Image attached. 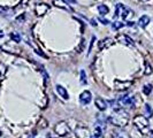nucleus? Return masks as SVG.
<instances>
[{
    "mask_svg": "<svg viewBox=\"0 0 153 138\" xmlns=\"http://www.w3.org/2000/svg\"><path fill=\"white\" fill-rule=\"evenodd\" d=\"M108 121L114 127L123 128L129 123V114L123 109H117L114 114L108 119Z\"/></svg>",
    "mask_w": 153,
    "mask_h": 138,
    "instance_id": "f257e3e1",
    "label": "nucleus"
},
{
    "mask_svg": "<svg viewBox=\"0 0 153 138\" xmlns=\"http://www.w3.org/2000/svg\"><path fill=\"white\" fill-rule=\"evenodd\" d=\"M134 124L142 135H147L150 131V122L149 119L144 115H136L134 117Z\"/></svg>",
    "mask_w": 153,
    "mask_h": 138,
    "instance_id": "f03ea898",
    "label": "nucleus"
},
{
    "mask_svg": "<svg viewBox=\"0 0 153 138\" xmlns=\"http://www.w3.org/2000/svg\"><path fill=\"white\" fill-rule=\"evenodd\" d=\"M115 15L122 17L123 20H128L132 15V12L128 7L123 6L122 4H117L116 8H115Z\"/></svg>",
    "mask_w": 153,
    "mask_h": 138,
    "instance_id": "7ed1b4c3",
    "label": "nucleus"
},
{
    "mask_svg": "<svg viewBox=\"0 0 153 138\" xmlns=\"http://www.w3.org/2000/svg\"><path fill=\"white\" fill-rule=\"evenodd\" d=\"M54 132L58 135V136H66L70 134V127H69L67 122L65 121H60L55 124L54 127Z\"/></svg>",
    "mask_w": 153,
    "mask_h": 138,
    "instance_id": "20e7f679",
    "label": "nucleus"
},
{
    "mask_svg": "<svg viewBox=\"0 0 153 138\" xmlns=\"http://www.w3.org/2000/svg\"><path fill=\"white\" fill-rule=\"evenodd\" d=\"M75 135L77 138H91V134L89 129L83 125H78L75 129Z\"/></svg>",
    "mask_w": 153,
    "mask_h": 138,
    "instance_id": "39448f33",
    "label": "nucleus"
},
{
    "mask_svg": "<svg viewBox=\"0 0 153 138\" xmlns=\"http://www.w3.org/2000/svg\"><path fill=\"white\" fill-rule=\"evenodd\" d=\"M114 84H115V89H116V90H119V91H123V90L129 89L131 85H132V82H131V81H121V79H115Z\"/></svg>",
    "mask_w": 153,
    "mask_h": 138,
    "instance_id": "423d86ee",
    "label": "nucleus"
},
{
    "mask_svg": "<svg viewBox=\"0 0 153 138\" xmlns=\"http://www.w3.org/2000/svg\"><path fill=\"white\" fill-rule=\"evenodd\" d=\"M116 40H117L119 43H121V44H123V45H126V46L135 45V42L132 40V38H130L129 36H127V35H124V33L117 35V36H116Z\"/></svg>",
    "mask_w": 153,
    "mask_h": 138,
    "instance_id": "0eeeda50",
    "label": "nucleus"
},
{
    "mask_svg": "<svg viewBox=\"0 0 153 138\" xmlns=\"http://www.w3.org/2000/svg\"><path fill=\"white\" fill-rule=\"evenodd\" d=\"M50 6L47 4H44V2H40V4H37L36 7H35V13L37 16H43L44 14L47 13Z\"/></svg>",
    "mask_w": 153,
    "mask_h": 138,
    "instance_id": "6e6552de",
    "label": "nucleus"
},
{
    "mask_svg": "<svg viewBox=\"0 0 153 138\" xmlns=\"http://www.w3.org/2000/svg\"><path fill=\"white\" fill-rule=\"evenodd\" d=\"M92 99V94L90 91H83L81 94H79V102L82 104V105H89L90 104V101Z\"/></svg>",
    "mask_w": 153,
    "mask_h": 138,
    "instance_id": "1a4fd4ad",
    "label": "nucleus"
},
{
    "mask_svg": "<svg viewBox=\"0 0 153 138\" xmlns=\"http://www.w3.org/2000/svg\"><path fill=\"white\" fill-rule=\"evenodd\" d=\"M117 104L121 107H127V106L131 107L134 105V98L130 97V96H124V97H122L121 99L117 101Z\"/></svg>",
    "mask_w": 153,
    "mask_h": 138,
    "instance_id": "9d476101",
    "label": "nucleus"
},
{
    "mask_svg": "<svg viewBox=\"0 0 153 138\" xmlns=\"http://www.w3.org/2000/svg\"><path fill=\"white\" fill-rule=\"evenodd\" d=\"M114 40L112 38H105L102 39L101 42H99V50H105V48H108L111 46L114 45Z\"/></svg>",
    "mask_w": 153,
    "mask_h": 138,
    "instance_id": "9b49d317",
    "label": "nucleus"
},
{
    "mask_svg": "<svg viewBox=\"0 0 153 138\" xmlns=\"http://www.w3.org/2000/svg\"><path fill=\"white\" fill-rule=\"evenodd\" d=\"M94 104H96V107L98 108L99 111H101V112L107 108V102L102 98H97V99L94 100Z\"/></svg>",
    "mask_w": 153,
    "mask_h": 138,
    "instance_id": "f8f14e48",
    "label": "nucleus"
},
{
    "mask_svg": "<svg viewBox=\"0 0 153 138\" xmlns=\"http://www.w3.org/2000/svg\"><path fill=\"white\" fill-rule=\"evenodd\" d=\"M150 21H151V20H150V17H149V16L143 15V16H140V19L138 20L137 23H138V25H139L140 28H143V29H144V28H146V27L149 25Z\"/></svg>",
    "mask_w": 153,
    "mask_h": 138,
    "instance_id": "ddd939ff",
    "label": "nucleus"
},
{
    "mask_svg": "<svg viewBox=\"0 0 153 138\" xmlns=\"http://www.w3.org/2000/svg\"><path fill=\"white\" fill-rule=\"evenodd\" d=\"M56 92H58V94L59 96H61L63 99H68L69 96H68V92H67V90L62 86V85H56Z\"/></svg>",
    "mask_w": 153,
    "mask_h": 138,
    "instance_id": "4468645a",
    "label": "nucleus"
},
{
    "mask_svg": "<svg viewBox=\"0 0 153 138\" xmlns=\"http://www.w3.org/2000/svg\"><path fill=\"white\" fill-rule=\"evenodd\" d=\"M113 137L114 138H130L129 134L123 130H114L113 131Z\"/></svg>",
    "mask_w": 153,
    "mask_h": 138,
    "instance_id": "2eb2a0df",
    "label": "nucleus"
},
{
    "mask_svg": "<svg viewBox=\"0 0 153 138\" xmlns=\"http://www.w3.org/2000/svg\"><path fill=\"white\" fill-rule=\"evenodd\" d=\"M13 13H14V10L12 9V8L9 7H6V6H0V14L1 15H13Z\"/></svg>",
    "mask_w": 153,
    "mask_h": 138,
    "instance_id": "dca6fc26",
    "label": "nucleus"
},
{
    "mask_svg": "<svg viewBox=\"0 0 153 138\" xmlns=\"http://www.w3.org/2000/svg\"><path fill=\"white\" fill-rule=\"evenodd\" d=\"M91 138H104V135H102V130L99 125L94 128V132L91 134Z\"/></svg>",
    "mask_w": 153,
    "mask_h": 138,
    "instance_id": "f3484780",
    "label": "nucleus"
},
{
    "mask_svg": "<svg viewBox=\"0 0 153 138\" xmlns=\"http://www.w3.org/2000/svg\"><path fill=\"white\" fill-rule=\"evenodd\" d=\"M53 4L56 6V7H60L62 9H68V10H71V8H69L68 6H66L67 4L65 1H60V0H53Z\"/></svg>",
    "mask_w": 153,
    "mask_h": 138,
    "instance_id": "a211bd4d",
    "label": "nucleus"
},
{
    "mask_svg": "<svg viewBox=\"0 0 153 138\" xmlns=\"http://www.w3.org/2000/svg\"><path fill=\"white\" fill-rule=\"evenodd\" d=\"M98 12H99L101 15H106V14H108L109 9H108V7L106 5H99L98 6Z\"/></svg>",
    "mask_w": 153,
    "mask_h": 138,
    "instance_id": "6ab92c4d",
    "label": "nucleus"
},
{
    "mask_svg": "<svg viewBox=\"0 0 153 138\" xmlns=\"http://www.w3.org/2000/svg\"><path fill=\"white\" fill-rule=\"evenodd\" d=\"M10 38H12L13 42H15V43H20L21 42V36H20L19 32H12L10 33Z\"/></svg>",
    "mask_w": 153,
    "mask_h": 138,
    "instance_id": "aec40b11",
    "label": "nucleus"
},
{
    "mask_svg": "<svg viewBox=\"0 0 153 138\" xmlns=\"http://www.w3.org/2000/svg\"><path fill=\"white\" fill-rule=\"evenodd\" d=\"M124 27V23L122 22H119V21H115V22L112 23V28H113V30H119V29H121Z\"/></svg>",
    "mask_w": 153,
    "mask_h": 138,
    "instance_id": "412c9836",
    "label": "nucleus"
},
{
    "mask_svg": "<svg viewBox=\"0 0 153 138\" xmlns=\"http://www.w3.org/2000/svg\"><path fill=\"white\" fill-rule=\"evenodd\" d=\"M145 112H146V117H151L153 116V109H151V106L149 104L145 105Z\"/></svg>",
    "mask_w": 153,
    "mask_h": 138,
    "instance_id": "4be33fe9",
    "label": "nucleus"
},
{
    "mask_svg": "<svg viewBox=\"0 0 153 138\" xmlns=\"http://www.w3.org/2000/svg\"><path fill=\"white\" fill-rule=\"evenodd\" d=\"M6 71H7V68H6V66H5V65H2V63H0V79H1L2 77L5 76Z\"/></svg>",
    "mask_w": 153,
    "mask_h": 138,
    "instance_id": "5701e85b",
    "label": "nucleus"
},
{
    "mask_svg": "<svg viewBox=\"0 0 153 138\" xmlns=\"http://www.w3.org/2000/svg\"><path fill=\"white\" fill-rule=\"evenodd\" d=\"M152 91V85L151 84H146L144 88H143V92L145 94H150V92Z\"/></svg>",
    "mask_w": 153,
    "mask_h": 138,
    "instance_id": "b1692460",
    "label": "nucleus"
},
{
    "mask_svg": "<svg viewBox=\"0 0 153 138\" xmlns=\"http://www.w3.org/2000/svg\"><path fill=\"white\" fill-rule=\"evenodd\" d=\"M81 83L86 84V75H85L84 70H81Z\"/></svg>",
    "mask_w": 153,
    "mask_h": 138,
    "instance_id": "393cba45",
    "label": "nucleus"
},
{
    "mask_svg": "<svg viewBox=\"0 0 153 138\" xmlns=\"http://www.w3.org/2000/svg\"><path fill=\"white\" fill-rule=\"evenodd\" d=\"M145 66H146V69H145V71H144V74H145V75H151V74H152V68H151V66H150L149 63H146Z\"/></svg>",
    "mask_w": 153,
    "mask_h": 138,
    "instance_id": "a878e982",
    "label": "nucleus"
},
{
    "mask_svg": "<svg viewBox=\"0 0 153 138\" xmlns=\"http://www.w3.org/2000/svg\"><path fill=\"white\" fill-rule=\"evenodd\" d=\"M35 136H36L35 132H27V134H24L22 137L20 138H35Z\"/></svg>",
    "mask_w": 153,
    "mask_h": 138,
    "instance_id": "bb28decb",
    "label": "nucleus"
},
{
    "mask_svg": "<svg viewBox=\"0 0 153 138\" xmlns=\"http://www.w3.org/2000/svg\"><path fill=\"white\" fill-rule=\"evenodd\" d=\"M84 45H85V42L83 40V39H82V40H81V46H78V47H77V52H78V53H81V52L83 51V48H84Z\"/></svg>",
    "mask_w": 153,
    "mask_h": 138,
    "instance_id": "cd10ccee",
    "label": "nucleus"
},
{
    "mask_svg": "<svg viewBox=\"0 0 153 138\" xmlns=\"http://www.w3.org/2000/svg\"><path fill=\"white\" fill-rule=\"evenodd\" d=\"M24 20H25V14H22V15H20L16 19L17 22H21V21H24Z\"/></svg>",
    "mask_w": 153,
    "mask_h": 138,
    "instance_id": "c85d7f7f",
    "label": "nucleus"
},
{
    "mask_svg": "<svg viewBox=\"0 0 153 138\" xmlns=\"http://www.w3.org/2000/svg\"><path fill=\"white\" fill-rule=\"evenodd\" d=\"M99 21L102 23V24H105V25H106V24H109V21H108V20H105V19H102V17H99Z\"/></svg>",
    "mask_w": 153,
    "mask_h": 138,
    "instance_id": "c756f323",
    "label": "nucleus"
},
{
    "mask_svg": "<svg viewBox=\"0 0 153 138\" xmlns=\"http://www.w3.org/2000/svg\"><path fill=\"white\" fill-rule=\"evenodd\" d=\"M65 1L68 4H76V0H65Z\"/></svg>",
    "mask_w": 153,
    "mask_h": 138,
    "instance_id": "7c9ffc66",
    "label": "nucleus"
},
{
    "mask_svg": "<svg viewBox=\"0 0 153 138\" xmlns=\"http://www.w3.org/2000/svg\"><path fill=\"white\" fill-rule=\"evenodd\" d=\"M147 136L150 138H153V131H149V134H147Z\"/></svg>",
    "mask_w": 153,
    "mask_h": 138,
    "instance_id": "2f4dec72",
    "label": "nucleus"
},
{
    "mask_svg": "<svg viewBox=\"0 0 153 138\" xmlns=\"http://www.w3.org/2000/svg\"><path fill=\"white\" fill-rule=\"evenodd\" d=\"M91 24L93 25V27H96V25H97V23H96V21H94V20H91Z\"/></svg>",
    "mask_w": 153,
    "mask_h": 138,
    "instance_id": "473e14b6",
    "label": "nucleus"
},
{
    "mask_svg": "<svg viewBox=\"0 0 153 138\" xmlns=\"http://www.w3.org/2000/svg\"><path fill=\"white\" fill-rule=\"evenodd\" d=\"M4 37V31L0 29V38H2Z\"/></svg>",
    "mask_w": 153,
    "mask_h": 138,
    "instance_id": "72a5a7b5",
    "label": "nucleus"
},
{
    "mask_svg": "<svg viewBox=\"0 0 153 138\" xmlns=\"http://www.w3.org/2000/svg\"><path fill=\"white\" fill-rule=\"evenodd\" d=\"M127 25H129V27H131V25H134V22H128V23H127Z\"/></svg>",
    "mask_w": 153,
    "mask_h": 138,
    "instance_id": "f704fd0d",
    "label": "nucleus"
},
{
    "mask_svg": "<svg viewBox=\"0 0 153 138\" xmlns=\"http://www.w3.org/2000/svg\"><path fill=\"white\" fill-rule=\"evenodd\" d=\"M0 138H4V135H2V132L0 131Z\"/></svg>",
    "mask_w": 153,
    "mask_h": 138,
    "instance_id": "c9c22d12",
    "label": "nucleus"
},
{
    "mask_svg": "<svg viewBox=\"0 0 153 138\" xmlns=\"http://www.w3.org/2000/svg\"><path fill=\"white\" fill-rule=\"evenodd\" d=\"M47 138H54V137H52V136H50V135H48V136H47Z\"/></svg>",
    "mask_w": 153,
    "mask_h": 138,
    "instance_id": "e433bc0d",
    "label": "nucleus"
}]
</instances>
